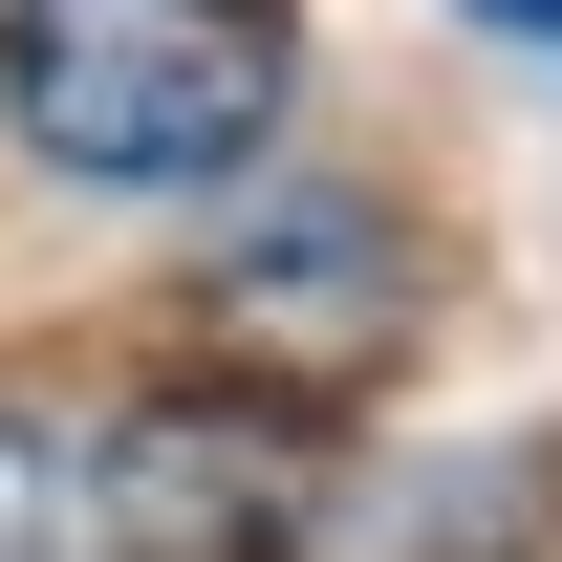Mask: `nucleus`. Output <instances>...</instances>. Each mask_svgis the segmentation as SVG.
Listing matches in <instances>:
<instances>
[{
  "label": "nucleus",
  "instance_id": "f257e3e1",
  "mask_svg": "<svg viewBox=\"0 0 562 562\" xmlns=\"http://www.w3.org/2000/svg\"><path fill=\"white\" fill-rule=\"evenodd\" d=\"M303 22L281 0H0V131L87 195H195L281 131Z\"/></svg>",
  "mask_w": 562,
  "mask_h": 562
},
{
  "label": "nucleus",
  "instance_id": "f03ea898",
  "mask_svg": "<svg viewBox=\"0 0 562 562\" xmlns=\"http://www.w3.org/2000/svg\"><path fill=\"white\" fill-rule=\"evenodd\" d=\"M303 497H325V454H303V412H238V390H151L109 454H87V562H303Z\"/></svg>",
  "mask_w": 562,
  "mask_h": 562
},
{
  "label": "nucleus",
  "instance_id": "7ed1b4c3",
  "mask_svg": "<svg viewBox=\"0 0 562 562\" xmlns=\"http://www.w3.org/2000/svg\"><path fill=\"white\" fill-rule=\"evenodd\" d=\"M216 325H238V368H281V390H347V368L412 325V238H390V195H347V173L238 195V238H216Z\"/></svg>",
  "mask_w": 562,
  "mask_h": 562
},
{
  "label": "nucleus",
  "instance_id": "20e7f679",
  "mask_svg": "<svg viewBox=\"0 0 562 562\" xmlns=\"http://www.w3.org/2000/svg\"><path fill=\"white\" fill-rule=\"evenodd\" d=\"M0 562H87V454H44L22 412H0Z\"/></svg>",
  "mask_w": 562,
  "mask_h": 562
},
{
  "label": "nucleus",
  "instance_id": "39448f33",
  "mask_svg": "<svg viewBox=\"0 0 562 562\" xmlns=\"http://www.w3.org/2000/svg\"><path fill=\"white\" fill-rule=\"evenodd\" d=\"M476 22H519V44H562V0H476Z\"/></svg>",
  "mask_w": 562,
  "mask_h": 562
}]
</instances>
